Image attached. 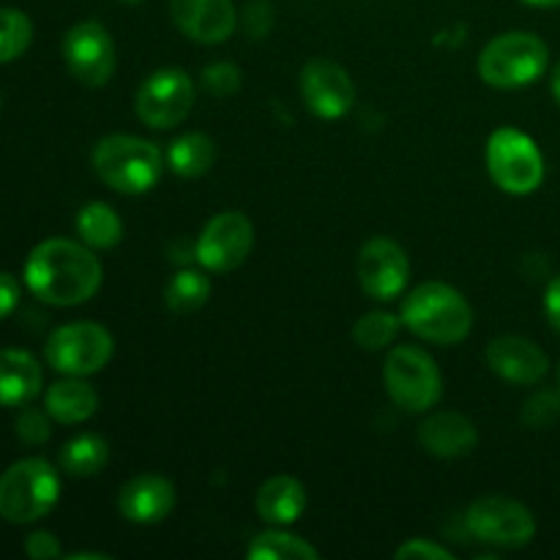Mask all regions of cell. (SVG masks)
Masks as SVG:
<instances>
[{
	"mask_svg": "<svg viewBox=\"0 0 560 560\" xmlns=\"http://www.w3.org/2000/svg\"><path fill=\"white\" fill-rule=\"evenodd\" d=\"M25 284L47 304L77 306L102 284V262L74 241H44L27 257Z\"/></svg>",
	"mask_w": 560,
	"mask_h": 560,
	"instance_id": "1",
	"label": "cell"
},
{
	"mask_svg": "<svg viewBox=\"0 0 560 560\" xmlns=\"http://www.w3.org/2000/svg\"><path fill=\"white\" fill-rule=\"evenodd\" d=\"M402 320L416 337L438 345H457L470 334L474 312L454 288L443 282H427L405 299Z\"/></svg>",
	"mask_w": 560,
	"mask_h": 560,
	"instance_id": "2",
	"label": "cell"
},
{
	"mask_svg": "<svg viewBox=\"0 0 560 560\" xmlns=\"http://www.w3.org/2000/svg\"><path fill=\"white\" fill-rule=\"evenodd\" d=\"M93 167L98 178L124 195H142L162 175V153L153 142L140 137H104L93 151Z\"/></svg>",
	"mask_w": 560,
	"mask_h": 560,
	"instance_id": "3",
	"label": "cell"
},
{
	"mask_svg": "<svg viewBox=\"0 0 560 560\" xmlns=\"http://www.w3.org/2000/svg\"><path fill=\"white\" fill-rule=\"evenodd\" d=\"M60 481L44 459H20L0 476V517L25 525L42 520L58 503Z\"/></svg>",
	"mask_w": 560,
	"mask_h": 560,
	"instance_id": "4",
	"label": "cell"
},
{
	"mask_svg": "<svg viewBox=\"0 0 560 560\" xmlns=\"http://www.w3.org/2000/svg\"><path fill=\"white\" fill-rule=\"evenodd\" d=\"M547 69V44L534 33L514 31L487 44L479 58V74L492 88H523Z\"/></svg>",
	"mask_w": 560,
	"mask_h": 560,
	"instance_id": "5",
	"label": "cell"
},
{
	"mask_svg": "<svg viewBox=\"0 0 560 560\" xmlns=\"http://www.w3.org/2000/svg\"><path fill=\"white\" fill-rule=\"evenodd\" d=\"M487 167L492 180L512 195H530L545 178V159L528 135L498 129L487 142Z\"/></svg>",
	"mask_w": 560,
	"mask_h": 560,
	"instance_id": "6",
	"label": "cell"
},
{
	"mask_svg": "<svg viewBox=\"0 0 560 560\" xmlns=\"http://www.w3.org/2000/svg\"><path fill=\"white\" fill-rule=\"evenodd\" d=\"M388 397L408 413H424L441 399V372L419 348H394L383 370Z\"/></svg>",
	"mask_w": 560,
	"mask_h": 560,
	"instance_id": "7",
	"label": "cell"
},
{
	"mask_svg": "<svg viewBox=\"0 0 560 560\" xmlns=\"http://www.w3.org/2000/svg\"><path fill=\"white\" fill-rule=\"evenodd\" d=\"M44 355L63 375H93L113 355V337L98 323H69L52 331Z\"/></svg>",
	"mask_w": 560,
	"mask_h": 560,
	"instance_id": "8",
	"label": "cell"
},
{
	"mask_svg": "<svg viewBox=\"0 0 560 560\" xmlns=\"http://www.w3.org/2000/svg\"><path fill=\"white\" fill-rule=\"evenodd\" d=\"M470 534L487 545L525 547L536 534V520L523 503L512 498L487 495L479 498L465 514Z\"/></svg>",
	"mask_w": 560,
	"mask_h": 560,
	"instance_id": "9",
	"label": "cell"
},
{
	"mask_svg": "<svg viewBox=\"0 0 560 560\" xmlns=\"http://www.w3.org/2000/svg\"><path fill=\"white\" fill-rule=\"evenodd\" d=\"M195 107V82L180 69H162L137 91V115L153 129L178 126Z\"/></svg>",
	"mask_w": 560,
	"mask_h": 560,
	"instance_id": "10",
	"label": "cell"
},
{
	"mask_svg": "<svg viewBox=\"0 0 560 560\" xmlns=\"http://www.w3.org/2000/svg\"><path fill=\"white\" fill-rule=\"evenodd\" d=\"M252 244H255V230L244 213H219L217 219L206 224L200 241H197V260L208 271H233L246 260Z\"/></svg>",
	"mask_w": 560,
	"mask_h": 560,
	"instance_id": "11",
	"label": "cell"
},
{
	"mask_svg": "<svg viewBox=\"0 0 560 560\" xmlns=\"http://www.w3.org/2000/svg\"><path fill=\"white\" fill-rule=\"evenodd\" d=\"M63 58L82 85H104L115 71L113 38L98 22H80L66 33Z\"/></svg>",
	"mask_w": 560,
	"mask_h": 560,
	"instance_id": "12",
	"label": "cell"
},
{
	"mask_svg": "<svg viewBox=\"0 0 560 560\" xmlns=\"http://www.w3.org/2000/svg\"><path fill=\"white\" fill-rule=\"evenodd\" d=\"M410 262L402 246L388 238H372L361 246L359 279L366 295L377 301H392L408 284Z\"/></svg>",
	"mask_w": 560,
	"mask_h": 560,
	"instance_id": "13",
	"label": "cell"
},
{
	"mask_svg": "<svg viewBox=\"0 0 560 560\" xmlns=\"http://www.w3.org/2000/svg\"><path fill=\"white\" fill-rule=\"evenodd\" d=\"M301 93L310 109L320 118H342L353 107V82L342 66L331 63L326 58L310 60L301 71Z\"/></svg>",
	"mask_w": 560,
	"mask_h": 560,
	"instance_id": "14",
	"label": "cell"
},
{
	"mask_svg": "<svg viewBox=\"0 0 560 560\" xmlns=\"http://www.w3.org/2000/svg\"><path fill=\"white\" fill-rule=\"evenodd\" d=\"M170 14L186 36L200 44L228 42L238 25L233 0H173Z\"/></svg>",
	"mask_w": 560,
	"mask_h": 560,
	"instance_id": "15",
	"label": "cell"
},
{
	"mask_svg": "<svg viewBox=\"0 0 560 560\" xmlns=\"http://www.w3.org/2000/svg\"><path fill=\"white\" fill-rule=\"evenodd\" d=\"M487 364L503 381L520 383V386H534L547 375L545 350L523 337L492 339L487 348Z\"/></svg>",
	"mask_w": 560,
	"mask_h": 560,
	"instance_id": "16",
	"label": "cell"
},
{
	"mask_svg": "<svg viewBox=\"0 0 560 560\" xmlns=\"http://www.w3.org/2000/svg\"><path fill=\"white\" fill-rule=\"evenodd\" d=\"M120 514L131 523H159L175 506V490L164 476L142 474L126 481L118 495Z\"/></svg>",
	"mask_w": 560,
	"mask_h": 560,
	"instance_id": "17",
	"label": "cell"
},
{
	"mask_svg": "<svg viewBox=\"0 0 560 560\" xmlns=\"http://www.w3.org/2000/svg\"><path fill=\"white\" fill-rule=\"evenodd\" d=\"M419 441L432 457L457 459L474 452L479 435H476V427L465 416L435 413L421 424Z\"/></svg>",
	"mask_w": 560,
	"mask_h": 560,
	"instance_id": "18",
	"label": "cell"
},
{
	"mask_svg": "<svg viewBox=\"0 0 560 560\" xmlns=\"http://www.w3.org/2000/svg\"><path fill=\"white\" fill-rule=\"evenodd\" d=\"M42 366L25 350H0V405H25L42 392Z\"/></svg>",
	"mask_w": 560,
	"mask_h": 560,
	"instance_id": "19",
	"label": "cell"
},
{
	"mask_svg": "<svg viewBox=\"0 0 560 560\" xmlns=\"http://www.w3.org/2000/svg\"><path fill=\"white\" fill-rule=\"evenodd\" d=\"M306 509V490L293 476H273L257 492V512L271 525H290Z\"/></svg>",
	"mask_w": 560,
	"mask_h": 560,
	"instance_id": "20",
	"label": "cell"
},
{
	"mask_svg": "<svg viewBox=\"0 0 560 560\" xmlns=\"http://www.w3.org/2000/svg\"><path fill=\"white\" fill-rule=\"evenodd\" d=\"M44 408L60 424H80L91 419L98 408V397L88 383L82 381H60L49 386L44 397Z\"/></svg>",
	"mask_w": 560,
	"mask_h": 560,
	"instance_id": "21",
	"label": "cell"
},
{
	"mask_svg": "<svg viewBox=\"0 0 560 560\" xmlns=\"http://www.w3.org/2000/svg\"><path fill=\"white\" fill-rule=\"evenodd\" d=\"M167 162L184 178H200L217 162V145L206 135H184L170 145Z\"/></svg>",
	"mask_w": 560,
	"mask_h": 560,
	"instance_id": "22",
	"label": "cell"
},
{
	"mask_svg": "<svg viewBox=\"0 0 560 560\" xmlns=\"http://www.w3.org/2000/svg\"><path fill=\"white\" fill-rule=\"evenodd\" d=\"M77 233L93 249H113L124 238V224L107 202H91L77 217Z\"/></svg>",
	"mask_w": 560,
	"mask_h": 560,
	"instance_id": "23",
	"label": "cell"
},
{
	"mask_svg": "<svg viewBox=\"0 0 560 560\" xmlns=\"http://www.w3.org/2000/svg\"><path fill=\"white\" fill-rule=\"evenodd\" d=\"M109 446L98 435H80L60 448V465L71 476H93L107 465Z\"/></svg>",
	"mask_w": 560,
	"mask_h": 560,
	"instance_id": "24",
	"label": "cell"
},
{
	"mask_svg": "<svg viewBox=\"0 0 560 560\" xmlns=\"http://www.w3.org/2000/svg\"><path fill=\"white\" fill-rule=\"evenodd\" d=\"M208 295H211V282H208L206 273L189 271V268L175 273V277L170 279L167 290H164V301H167L170 310L178 312V315L197 312L206 304Z\"/></svg>",
	"mask_w": 560,
	"mask_h": 560,
	"instance_id": "25",
	"label": "cell"
},
{
	"mask_svg": "<svg viewBox=\"0 0 560 560\" xmlns=\"http://www.w3.org/2000/svg\"><path fill=\"white\" fill-rule=\"evenodd\" d=\"M252 560H315L317 550L312 545H306L304 539L290 534H260L249 547Z\"/></svg>",
	"mask_w": 560,
	"mask_h": 560,
	"instance_id": "26",
	"label": "cell"
},
{
	"mask_svg": "<svg viewBox=\"0 0 560 560\" xmlns=\"http://www.w3.org/2000/svg\"><path fill=\"white\" fill-rule=\"evenodd\" d=\"M31 38L33 25L27 20V14H22L20 9L3 5L0 9V63H9V60L20 58L31 47Z\"/></svg>",
	"mask_w": 560,
	"mask_h": 560,
	"instance_id": "27",
	"label": "cell"
},
{
	"mask_svg": "<svg viewBox=\"0 0 560 560\" xmlns=\"http://www.w3.org/2000/svg\"><path fill=\"white\" fill-rule=\"evenodd\" d=\"M399 334V320L388 312H370V315L359 317L353 328L355 342L364 350H381L392 345Z\"/></svg>",
	"mask_w": 560,
	"mask_h": 560,
	"instance_id": "28",
	"label": "cell"
},
{
	"mask_svg": "<svg viewBox=\"0 0 560 560\" xmlns=\"http://www.w3.org/2000/svg\"><path fill=\"white\" fill-rule=\"evenodd\" d=\"M560 419V394L539 392L523 408V424L530 430H547Z\"/></svg>",
	"mask_w": 560,
	"mask_h": 560,
	"instance_id": "29",
	"label": "cell"
},
{
	"mask_svg": "<svg viewBox=\"0 0 560 560\" xmlns=\"http://www.w3.org/2000/svg\"><path fill=\"white\" fill-rule=\"evenodd\" d=\"M49 419L52 416L44 413L38 408H25L16 419V435H20L22 443L27 446H38V443H47L49 435H52V427H49Z\"/></svg>",
	"mask_w": 560,
	"mask_h": 560,
	"instance_id": "30",
	"label": "cell"
},
{
	"mask_svg": "<svg viewBox=\"0 0 560 560\" xmlns=\"http://www.w3.org/2000/svg\"><path fill=\"white\" fill-rule=\"evenodd\" d=\"M202 88L211 96H233L241 88V71L233 63H213L202 71Z\"/></svg>",
	"mask_w": 560,
	"mask_h": 560,
	"instance_id": "31",
	"label": "cell"
},
{
	"mask_svg": "<svg viewBox=\"0 0 560 560\" xmlns=\"http://www.w3.org/2000/svg\"><path fill=\"white\" fill-rule=\"evenodd\" d=\"M397 558L399 560H452V552L443 550V547L435 545V541L416 539L399 547Z\"/></svg>",
	"mask_w": 560,
	"mask_h": 560,
	"instance_id": "32",
	"label": "cell"
},
{
	"mask_svg": "<svg viewBox=\"0 0 560 560\" xmlns=\"http://www.w3.org/2000/svg\"><path fill=\"white\" fill-rule=\"evenodd\" d=\"M244 25L252 38H266L273 25V9L266 3H252L244 14Z\"/></svg>",
	"mask_w": 560,
	"mask_h": 560,
	"instance_id": "33",
	"label": "cell"
},
{
	"mask_svg": "<svg viewBox=\"0 0 560 560\" xmlns=\"http://www.w3.org/2000/svg\"><path fill=\"white\" fill-rule=\"evenodd\" d=\"M25 552L31 558H36V560H52V558L63 556L58 539H55L52 534H47V530H36V534L27 536Z\"/></svg>",
	"mask_w": 560,
	"mask_h": 560,
	"instance_id": "34",
	"label": "cell"
},
{
	"mask_svg": "<svg viewBox=\"0 0 560 560\" xmlns=\"http://www.w3.org/2000/svg\"><path fill=\"white\" fill-rule=\"evenodd\" d=\"M16 304H20V284H16L11 273L0 271V320L9 317Z\"/></svg>",
	"mask_w": 560,
	"mask_h": 560,
	"instance_id": "35",
	"label": "cell"
},
{
	"mask_svg": "<svg viewBox=\"0 0 560 560\" xmlns=\"http://www.w3.org/2000/svg\"><path fill=\"white\" fill-rule=\"evenodd\" d=\"M545 310H547V317H550V326L560 334V277H556L550 284H547Z\"/></svg>",
	"mask_w": 560,
	"mask_h": 560,
	"instance_id": "36",
	"label": "cell"
},
{
	"mask_svg": "<svg viewBox=\"0 0 560 560\" xmlns=\"http://www.w3.org/2000/svg\"><path fill=\"white\" fill-rule=\"evenodd\" d=\"M552 96H556V102L560 104V63L556 66V71H552Z\"/></svg>",
	"mask_w": 560,
	"mask_h": 560,
	"instance_id": "37",
	"label": "cell"
},
{
	"mask_svg": "<svg viewBox=\"0 0 560 560\" xmlns=\"http://www.w3.org/2000/svg\"><path fill=\"white\" fill-rule=\"evenodd\" d=\"M528 5H539V9H556L560 5V0H525Z\"/></svg>",
	"mask_w": 560,
	"mask_h": 560,
	"instance_id": "38",
	"label": "cell"
},
{
	"mask_svg": "<svg viewBox=\"0 0 560 560\" xmlns=\"http://www.w3.org/2000/svg\"><path fill=\"white\" fill-rule=\"evenodd\" d=\"M126 3H137V0H126Z\"/></svg>",
	"mask_w": 560,
	"mask_h": 560,
	"instance_id": "39",
	"label": "cell"
}]
</instances>
